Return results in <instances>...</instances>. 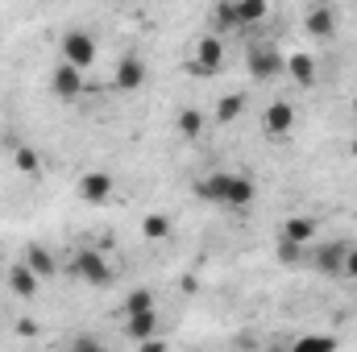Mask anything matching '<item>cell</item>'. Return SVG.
<instances>
[{
	"instance_id": "24",
	"label": "cell",
	"mask_w": 357,
	"mask_h": 352,
	"mask_svg": "<svg viewBox=\"0 0 357 352\" xmlns=\"http://www.w3.org/2000/svg\"><path fill=\"white\" fill-rule=\"evenodd\" d=\"M307 249H312V245H299V241H291V237H278V245H274V253H278V262L282 265L307 262Z\"/></svg>"
},
{
	"instance_id": "23",
	"label": "cell",
	"mask_w": 357,
	"mask_h": 352,
	"mask_svg": "<svg viewBox=\"0 0 357 352\" xmlns=\"http://www.w3.org/2000/svg\"><path fill=\"white\" fill-rule=\"evenodd\" d=\"M13 170H21V175H42V158H38V150L33 145H13Z\"/></svg>"
},
{
	"instance_id": "21",
	"label": "cell",
	"mask_w": 357,
	"mask_h": 352,
	"mask_svg": "<svg viewBox=\"0 0 357 352\" xmlns=\"http://www.w3.org/2000/svg\"><path fill=\"white\" fill-rule=\"evenodd\" d=\"M137 311H154V290H150V286H133V290L125 294L121 319H125V315H137Z\"/></svg>"
},
{
	"instance_id": "3",
	"label": "cell",
	"mask_w": 357,
	"mask_h": 352,
	"mask_svg": "<svg viewBox=\"0 0 357 352\" xmlns=\"http://www.w3.org/2000/svg\"><path fill=\"white\" fill-rule=\"evenodd\" d=\"M220 63H225V42H220V33H204L195 46H191V54H187V71L191 75H216L220 71Z\"/></svg>"
},
{
	"instance_id": "2",
	"label": "cell",
	"mask_w": 357,
	"mask_h": 352,
	"mask_svg": "<svg viewBox=\"0 0 357 352\" xmlns=\"http://www.w3.org/2000/svg\"><path fill=\"white\" fill-rule=\"evenodd\" d=\"M245 71H250V79H258V83H274V79L287 75V58L278 54V46L258 42V46L245 50Z\"/></svg>"
},
{
	"instance_id": "8",
	"label": "cell",
	"mask_w": 357,
	"mask_h": 352,
	"mask_svg": "<svg viewBox=\"0 0 357 352\" xmlns=\"http://www.w3.org/2000/svg\"><path fill=\"white\" fill-rule=\"evenodd\" d=\"M303 33H307L312 42H328V38L337 33V8H333V4H312V8L303 13Z\"/></svg>"
},
{
	"instance_id": "16",
	"label": "cell",
	"mask_w": 357,
	"mask_h": 352,
	"mask_svg": "<svg viewBox=\"0 0 357 352\" xmlns=\"http://www.w3.org/2000/svg\"><path fill=\"white\" fill-rule=\"evenodd\" d=\"M21 262L29 265L42 282H50V278L59 273V262H54V253H50L46 245H25V257H21Z\"/></svg>"
},
{
	"instance_id": "29",
	"label": "cell",
	"mask_w": 357,
	"mask_h": 352,
	"mask_svg": "<svg viewBox=\"0 0 357 352\" xmlns=\"http://www.w3.org/2000/svg\"><path fill=\"white\" fill-rule=\"evenodd\" d=\"M354 112H357V99H354Z\"/></svg>"
},
{
	"instance_id": "10",
	"label": "cell",
	"mask_w": 357,
	"mask_h": 352,
	"mask_svg": "<svg viewBox=\"0 0 357 352\" xmlns=\"http://www.w3.org/2000/svg\"><path fill=\"white\" fill-rule=\"evenodd\" d=\"M345 241H324V245H312L307 249V262L316 265L320 273H328V278H341V265H345Z\"/></svg>"
},
{
	"instance_id": "12",
	"label": "cell",
	"mask_w": 357,
	"mask_h": 352,
	"mask_svg": "<svg viewBox=\"0 0 357 352\" xmlns=\"http://www.w3.org/2000/svg\"><path fill=\"white\" fill-rule=\"evenodd\" d=\"M4 278H8V286H13V294H17V298H38V290H42V278H38L25 262H13Z\"/></svg>"
},
{
	"instance_id": "19",
	"label": "cell",
	"mask_w": 357,
	"mask_h": 352,
	"mask_svg": "<svg viewBox=\"0 0 357 352\" xmlns=\"http://www.w3.org/2000/svg\"><path fill=\"white\" fill-rule=\"evenodd\" d=\"M225 191H229V175L195 178V195H199V199H208V203H216V207H225Z\"/></svg>"
},
{
	"instance_id": "6",
	"label": "cell",
	"mask_w": 357,
	"mask_h": 352,
	"mask_svg": "<svg viewBox=\"0 0 357 352\" xmlns=\"http://www.w3.org/2000/svg\"><path fill=\"white\" fill-rule=\"evenodd\" d=\"M112 191H116V178L108 175V170H88V175H79V182H75V195L84 203H91V207L112 203Z\"/></svg>"
},
{
	"instance_id": "7",
	"label": "cell",
	"mask_w": 357,
	"mask_h": 352,
	"mask_svg": "<svg viewBox=\"0 0 357 352\" xmlns=\"http://www.w3.org/2000/svg\"><path fill=\"white\" fill-rule=\"evenodd\" d=\"M291 129H295V108L287 99H270L262 112V133L270 141H282V137H291Z\"/></svg>"
},
{
	"instance_id": "25",
	"label": "cell",
	"mask_w": 357,
	"mask_h": 352,
	"mask_svg": "<svg viewBox=\"0 0 357 352\" xmlns=\"http://www.w3.org/2000/svg\"><path fill=\"white\" fill-rule=\"evenodd\" d=\"M142 237H146V241H167V237H171V216L150 211V216L142 220Z\"/></svg>"
},
{
	"instance_id": "17",
	"label": "cell",
	"mask_w": 357,
	"mask_h": 352,
	"mask_svg": "<svg viewBox=\"0 0 357 352\" xmlns=\"http://www.w3.org/2000/svg\"><path fill=\"white\" fill-rule=\"evenodd\" d=\"M316 232H320V224H316L312 216H287L278 237H291V241H299V245H316Z\"/></svg>"
},
{
	"instance_id": "13",
	"label": "cell",
	"mask_w": 357,
	"mask_h": 352,
	"mask_svg": "<svg viewBox=\"0 0 357 352\" xmlns=\"http://www.w3.org/2000/svg\"><path fill=\"white\" fill-rule=\"evenodd\" d=\"M254 195H258L254 178H245V175H229V191H225V207H233V211H245V207L254 203Z\"/></svg>"
},
{
	"instance_id": "20",
	"label": "cell",
	"mask_w": 357,
	"mask_h": 352,
	"mask_svg": "<svg viewBox=\"0 0 357 352\" xmlns=\"http://www.w3.org/2000/svg\"><path fill=\"white\" fill-rule=\"evenodd\" d=\"M204 125H208V116H204L199 108H178L175 129H178V137H183V141H195V137L204 133Z\"/></svg>"
},
{
	"instance_id": "5",
	"label": "cell",
	"mask_w": 357,
	"mask_h": 352,
	"mask_svg": "<svg viewBox=\"0 0 357 352\" xmlns=\"http://www.w3.org/2000/svg\"><path fill=\"white\" fill-rule=\"evenodd\" d=\"M146 79H150V67H146L137 54H121V63H116V71H112V91L133 95V91L146 88Z\"/></svg>"
},
{
	"instance_id": "22",
	"label": "cell",
	"mask_w": 357,
	"mask_h": 352,
	"mask_svg": "<svg viewBox=\"0 0 357 352\" xmlns=\"http://www.w3.org/2000/svg\"><path fill=\"white\" fill-rule=\"evenodd\" d=\"M270 13V0H237V25H262Z\"/></svg>"
},
{
	"instance_id": "4",
	"label": "cell",
	"mask_w": 357,
	"mask_h": 352,
	"mask_svg": "<svg viewBox=\"0 0 357 352\" xmlns=\"http://www.w3.org/2000/svg\"><path fill=\"white\" fill-rule=\"evenodd\" d=\"M59 58L71 63V67H79V71H88L91 63H96V38H91L88 29H67L59 38Z\"/></svg>"
},
{
	"instance_id": "14",
	"label": "cell",
	"mask_w": 357,
	"mask_h": 352,
	"mask_svg": "<svg viewBox=\"0 0 357 352\" xmlns=\"http://www.w3.org/2000/svg\"><path fill=\"white\" fill-rule=\"evenodd\" d=\"M241 112H245V91H229V95H220V104L212 108V125L229 129V125L241 120Z\"/></svg>"
},
{
	"instance_id": "9",
	"label": "cell",
	"mask_w": 357,
	"mask_h": 352,
	"mask_svg": "<svg viewBox=\"0 0 357 352\" xmlns=\"http://www.w3.org/2000/svg\"><path fill=\"white\" fill-rule=\"evenodd\" d=\"M84 88H88V83H84V71L59 58V67L50 71V91H54L59 99H79V95H84Z\"/></svg>"
},
{
	"instance_id": "18",
	"label": "cell",
	"mask_w": 357,
	"mask_h": 352,
	"mask_svg": "<svg viewBox=\"0 0 357 352\" xmlns=\"http://www.w3.org/2000/svg\"><path fill=\"white\" fill-rule=\"evenodd\" d=\"M154 328H158V311H137V315H125V336L129 340H146V336H154Z\"/></svg>"
},
{
	"instance_id": "26",
	"label": "cell",
	"mask_w": 357,
	"mask_h": 352,
	"mask_svg": "<svg viewBox=\"0 0 357 352\" xmlns=\"http://www.w3.org/2000/svg\"><path fill=\"white\" fill-rule=\"evenodd\" d=\"M295 349H337V340L333 336H303V340H295Z\"/></svg>"
},
{
	"instance_id": "15",
	"label": "cell",
	"mask_w": 357,
	"mask_h": 352,
	"mask_svg": "<svg viewBox=\"0 0 357 352\" xmlns=\"http://www.w3.org/2000/svg\"><path fill=\"white\" fill-rule=\"evenodd\" d=\"M229 29H241L237 25V0H212V8H208V33H229Z\"/></svg>"
},
{
	"instance_id": "27",
	"label": "cell",
	"mask_w": 357,
	"mask_h": 352,
	"mask_svg": "<svg viewBox=\"0 0 357 352\" xmlns=\"http://www.w3.org/2000/svg\"><path fill=\"white\" fill-rule=\"evenodd\" d=\"M341 278L357 282V245H349V249H345V265H341Z\"/></svg>"
},
{
	"instance_id": "11",
	"label": "cell",
	"mask_w": 357,
	"mask_h": 352,
	"mask_svg": "<svg viewBox=\"0 0 357 352\" xmlns=\"http://www.w3.org/2000/svg\"><path fill=\"white\" fill-rule=\"evenodd\" d=\"M287 79H291L295 88H316V79H320L316 58H312L307 50H291V54H287Z\"/></svg>"
},
{
	"instance_id": "28",
	"label": "cell",
	"mask_w": 357,
	"mask_h": 352,
	"mask_svg": "<svg viewBox=\"0 0 357 352\" xmlns=\"http://www.w3.org/2000/svg\"><path fill=\"white\" fill-rule=\"evenodd\" d=\"M349 150H354V158H357V141H354V145H349Z\"/></svg>"
},
{
	"instance_id": "1",
	"label": "cell",
	"mask_w": 357,
	"mask_h": 352,
	"mask_svg": "<svg viewBox=\"0 0 357 352\" xmlns=\"http://www.w3.org/2000/svg\"><path fill=\"white\" fill-rule=\"evenodd\" d=\"M71 273H75L79 282L96 286V290H108V286L116 282V269L104 262L100 249H75V253H71Z\"/></svg>"
}]
</instances>
